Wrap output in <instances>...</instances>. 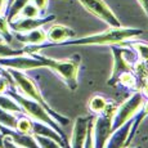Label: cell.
Here are the masks:
<instances>
[{"instance_id":"36","label":"cell","mask_w":148,"mask_h":148,"mask_svg":"<svg viewBox=\"0 0 148 148\" xmlns=\"http://www.w3.org/2000/svg\"><path fill=\"white\" fill-rule=\"evenodd\" d=\"M0 75H1V68H0Z\"/></svg>"},{"instance_id":"32","label":"cell","mask_w":148,"mask_h":148,"mask_svg":"<svg viewBox=\"0 0 148 148\" xmlns=\"http://www.w3.org/2000/svg\"><path fill=\"white\" fill-rule=\"evenodd\" d=\"M7 10V0H0V14H5Z\"/></svg>"},{"instance_id":"33","label":"cell","mask_w":148,"mask_h":148,"mask_svg":"<svg viewBox=\"0 0 148 148\" xmlns=\"http://www.w3.org/2000/svg\"><path fill=\"white\" fill-rule=\"evenodd\" d=\"M13 1H14V0H7V9H8V7H9V5L12 4Z\"/></svg>"},{"instance_id":"13","label":"cell","mask_w":148,"mask_h":148,"mask_svg":"<svg viewBox=\"0 0 148 148\" xmlns=\"http://www.w3.org/2000/svg\"><path fill=\"white\" fill-rule=\"evenodd\" d=\"M130 127H132V120L127 121L119 129L113 130L111 135L108 136L107 143L104 148H126L127 144V136L130 133Z\"/></svg>"},{"instance_id":"25","label":"cell","mask_w":148,"mask_h":148,"mask_svg":"<svg viewBox=\"0 0 148 148\" xmlns=\"http://www.w3.org/2000/svg\"><path fill=\"white\" fill-rule=\"evenodd\" d=\"M40 16V10L38 9L36 5H34L32 3H27L26 5L23 7V9L21 10L18 17H25V18H35V17Z\"/></svg>"},{"instance_id":"26","label":"cell","mask_w":148,"mask_h":148,"mask_svg":"<svg viewBox=\"0 0 148 148\" xmlns=\"http://www.w3.org/2000/svg\"><path fill=\"white\" fill-rule=\"evenodd\" d=\"M93 122H94V116H90L89 122H88V133L85 138V143L82 148H95L94 143V134H93Z\"/></svg>"},{"instance_id":"31","label":"cell","mask_w":148,"mask_h":148,"mask_svg":"<svg viewBox=\"0 0 148 148\" xmlns=\"http://www.w3.org/2000/svg\"><path fill=\"white\" fill-rule=\"evenodd\" d=\"M138 3L142 7V9L144 10V13L148 16V0H138Z\"/></svg>"},{"instance_id":"6","label":"cell","mask_w":148,"mask_h":148,"mask_svg":"<svg viewBox=\"0 0 148 148\" xmlns=\"http://www.w3.org/2000/svg\"><path fill=\"white\" fill-rule=\"evenodd\" d=\"M144 101H146L144 95L139 90H135L129 98L122 102L120 106L116 107L115 115H113V122H112V132L119 129L124 124H126L127 121L133 120L134 116L139 112V110L143 106Z\"/></svg>"},{"instance_id":"15","label":"cell","mask_w":148,"mask_h":148,"mask_svg":"<svg viewBox=\"0 0 148 148\" xmlns=\"http://www.w3.org/2000/svg\"><path fill=\"white\" fill-rule=\"evenodd\" d=\"M120 47L132 48V49L136 53V56H138V59H142V61H148V42L147 41H142V40H136V39H132V40L124 41Z\"/></svg>"},{"instance_id":"28","label":"cell","mask_w":148,"mask_h":148,"mask_svg":"<svg viewBox=\"0 0 148 148\" xmlns=\"http://www.w3.org/2000/svg\"><path fill=\"white\" fill-rule=\"evenodd\" d=\"M1 148H22L19 147L17 143L10 139V136L8 135H3V139H1Z\"/></svg>"},{"instance_id":"5","label":"cell","mask_w":148,"mask_h":148,"mask_svg":"<svg viewBox=\"0 0 148 148\" xmlns=\"http://www.w3.org/2000/svg\"><path fill=\"white\" fill-rule=\"evenodd\" d=\"M116 103L111 101L107 108L102 113L97 115L93 122V134H94L95 148H104L108 136L112 133L113 115L116 111Z\"/></svg>"},{"instance_id":"34","label":"cell","mask_w":148,"mask_h":148,"mask_svg":"<svg viewBox=\"0 0 148 148\" xmlns=\"http://www.w3.org/2000/svg\"><path fill=\"white\" fill-rule=\"evenodd\" d=\"M1 41H3V39H1V38H0V42H1Z\"/></svg>"},{"instance_id":"27","label":"cell","mask_w":148,"mask_h":148,"mask_svg":"<svg viewBox=\"0 0 148 148\" xmlns=\"http://www.w3.org/2000/svg\"><path fill=\"white\" fill-rule=\"evenodd\" d=\"M35 138L38 140V144L40 146V148H63L58 142L53 140L50 138H47V136L35 135Z\"/></svg>"},{"instance_id":"8","label":"cell","mask_w":148,"mask_h":148,"mask_svg":"<svg viewBox=\"0 0 148 148\" xmlns=\"http://www.w3.org/2000/svg\"><path fill=\"white\" fill-rule=\"evenodd\" d=\"M110 47H111L112 56H113V66H112V72H111V76L108 79L107 84L110 86H116L119 77H120L122 73L133 71V63L130 61H127L124 56L129 48L120 47V45H110Z\"/></svg>"},{"instance_id":"22","label":"cell","mask_w":148,"mask_h":148,"mask_svg":"<svg viewBox=\"0 0 148 148\" xmlns=\"http://www.w3.org/2000/svg\"><path fill=\"white\" fill-rule=\"evenodd\" d=\"M0 38L7 44H10L13 40V32L9 27V22L5 14H0Z\"/></svg>"},{"instance_id":"12","label":"cell","mask_w":148,"mask_h":148,"mask_svg":"<svg viewBox=\"0 0 148 148\" xmlns=\"http://www.w3.org/2000/svg\"><path fill=\"white\" fill-rule=\"evenodd\" d=\"M0 134L10 136V139H12L14 143H17L22 148H40L35 135H32V134H22V133L17 132V130L4 127L1 125H0Z\"/></svg>"},{"instance_id":"14","label":"cell","mask_w":148,"mask_h":148,"mask_svg":"<svg viewBox=\"0 0 148 148\" xmlns=\"http://www.w3.org/2000/svg\"><path fill=\"white\" fill-rule=\"evenodd\" d=\"M14 38L17 39V41L22 42L25 45H42L48 41L47 31L42 27L35 28V30L23 34L14 32Z\"/></svg>"},{"instance_id":"19","label":"cell","mask_w":148,"mask_h":148,"mask_svg":"<svg viewBox=\"0 0 148 148\" xmlns=\"http://www.w3.org/2000/svg\"><path fill=\"white\" fill-rule=\"evenodd\" d=\"M117 85H121V86L127 88V89H133L134 92L135 90H139L138 89V79H136V76L134 75L133 71L122 73L117 80Z\"/></svg>"},{"instance_id":"4","label":"cell","mask_w":148,"mask_h":148,"mask_svg":"<svg viewBox=\"0 0 148 148\" xmlns=\"http://www.w3.org/2000/svg\"><path fill=\"white\" fill-rule=\"evenodd\" d=\"M5 94H8L10 98H13L14 101L19 104V107L22 108V113H23V115L28 116V117L34 121L42 122V124H47V125H49V126H52L53 129L56 130L62 138H63V140L70 146V143L67 142L68 139H67L66 134H64V132L61 129V125H59L58 122H57L52 116L48 113V111L45 110L41 104H39L38 102L32 101V99H28V98H26V97L21 95L17 90H10L9 89Z\"/></svg>"},{"instance_id":"23","label":"cell","mask_w":148,"mask_h":148,"mask_svg":"<svg viewBox=\"0 0 148 148\" xmlns=\"http://www.w3.org/2000/svg\"><path fill=\"white\" fill-rule=\"evenodd\" d=\"M16 130L22 134H32V130H34V120H31L28 116L26 115H22L18 117L17 120V126Z\"/></svg>"},{"instance_id":"16","label":"cell","mask_w":148,"mask_h":148,"mask_svg":"<svg viewBox=\"0 0 148 148\" xmlns=\"http://www.w3.org/2000/svg\"><path fill=\"white\" fill-rule=\"evenodd\" d=\"M110 99L106 98L104 95L102 94H94L90 98L89 101V110L92 113H94V115H99V113H102L104 110L107 108L108 103H110Z\"/></svg>"},{"instance_id":"29","label":"cell","mask_w":148,"mask_h":148,"mask_svg":"<svg viewBox=\"0 0 148 148\" xmlns=\"http://www.w3.org/2000/svg\"><path fill=\"white\" fill-rule=\"evenodd\" d=\"M31 3L38 7V9L40 10V14H44L45 10H47V8H48L49 0H31Z\"/></svg>"},{"instance_id":"11","label":"cell","mask_w":148,"mask_h":148,"mask_svg":"<svg viewBox=\"0 0 148 148\" xmlns=\"http://www.w3.org/2000/svg\"><path fill=\"white\" fill-rule=\"evenodd\" d=\"M90 116H79L73 122L72 135L70 140V148H82L88 133V122Z\"/></svg>"},{"instance_id":"1","label":"cell","mask_w":148,"mask_h":148,"mask_svg":"<svg viewBox=\"0 0 148 148\" xmlns=\"http://www.w3.org/2000/svg\"><path fill=\"white\" fill-rule=\"evenodd\" d=\"M143 34L140 28H132V27H110L103 32L88 35L84 38L71 39L62 42V47H72V45H121L124 41L136 39Z\"/></svg>"},{"instance_id":"35","label":"cell","mask_w":148,"mask_h":148,"mask_svg":"<svg viewBox=\"0 0 148 148\" xmlns=\"http://www.w3.org/2000/svg\"><path fill=\"white\" fill-rule=\"evenodd\" d=\"M134 148H142V147H139V146H138V147H134Z\"/></svg>"},{"instance_id":"3","label":"cell","mask_w":148,"mask_h":148,"mask_svg":"<svg viewBox=\"0 0 148 148\" xmlns=\"http://www.w3.org/2000/svg\"><path fill=\"white\" fill-rule=\"evenodd\" d=\"M42 62L44 67L53 71L64 85L75 92L79 86V72L81 66V57L79 54H73L71 58L66 59H54L50 57L41 56L40 53H34Z\"/></svg>"},{"instance_id":"24","label":"cell","mask_w":148,"mask_h":148,"mask_svg":"<svg viewBox=\"0 0 148 148\" xmlns=\"http://www.w3.org/2000/svg\"><path fill=\"white\" fill-rule=\"evenodd\" d=\"M21 54H26L25 53V49H14V48H12L7 42H4V41L0 42V58L21 56Z\"/></svg>"},{"instance_id":"7","label":"cell","mask_w":148,"mask_h":148,"mask_svg":"<svg viewBox=\"0 0 148 148\" xmlns=\"http://www.w3.org/2000/svg\"><path fill=\"white\" fill-rule=\"evenodd\" d=\"M79 1L85 8V10L103 21L110 27H121L119 18L103 0H79Z\"/></svg>"},{"instance_id":"21","label":"cell","mask_w":148,"mask_h":148,"mask_svg":"<svg viewBox=\"0 0 148 148\" xmlns=\"http://www.w3.org/2000/svg\"><path fill=\"white\" fill-rule=\"evenodd\" d=\"M17 120H18L17 113L9 112V111H5V110H1V108H0V125H1V126L16 130Z\"/></svg>"},{"instance_id":"10","label":"cell","mask_w":148,"mask_h":148,"mask_svg":"<svg viewBox=\"0 0 148 148\" xmlns=\"http://www.w3.org/2000/svg\"><path fill=\"white\" fill-rule=\"evenodd\" d=\"M56 19V16H45V17H35V18H25V17H18L14 21L9 22V27L12 32H28L35 28L42 27L47 23H50Z\"/></svg>"},{"instance_id":"9","label":"cell","mask_w":148,"mask_h":148,"mask_svg":"<svg viewBox=\"0 0 148 148\" xmlns=\"http://www.w3.org/2000/svg\"><path fill=\"white\" fill-rule=\"evenodd\" d=\"M0 67H4L7 70H16L21 71V72H26L30 70L42 68L44 64L35 54H21V56L0 58Z\"/></svg>"},{"instance_id":"30","label":"cell","mask_w":148,"mask_h":148,"mask_svg":"<svg viewBox=\"0 0 148 148\" xmlns=\"http://www.w3.org/2000/svg\"><path fill=\"white\" fill-rule=\"evenodd\" d=\"M139 92H140L142 94L144 95V98H148V79L140 85V88H139Z\"/></svg>"},{"instance_id":"2","label":"cell","mask_w":148,"mask_h":148,"mask_svg":"<svg viewBox=\"0 0 148 148\" xmlns=\"http://www.w3.org/2000/svg\"><path fill=\"white\" fill-rule=\"evenodd\" d=\"M5 70H7V68H5ZM7 71L9 72V75L12 76L14 88H16V90L19 94L26 97L28 99H32V101L38 102L39 104H41V106L48 111V113H49L59 125L63 126V125L68 124V117L58 113L56 110H53L52 106H50L47 102V99L44 98V95L41 94V90L39 89L36 82L28 75H26V72H21V71H16V70H7Z\"/></svg>"},{"instance_id":"17","label":"cell","mask_w":148,"mask_h":148,"mask_svg":"<svg viewBox=\"0 0 148 148\" xmlns=\"http://www.w3.org/2000/svg\"><path fill=\"white\" fill-rule=\"evenodd\" d=\"M133 72L138 79V89H139L140 85L148 79V61L136 59L133 63Z\"/></svg>"},{"instance_id":"20","label":"cell","mask_w":148,"mask_h":148,"mask_svg":"<svg viewBox=\"0 0 148 148\" xmlns=\"http://www.w3.org/2000/svg\"><path fill=\"white\" fill-rule=\"evenodd\" d=\"M0 108L13 113H22V108L19 107V104L8 94H0Z\"/></svg>"},{"instance_id":"18","label":"cell","mask_w":148,"mask_h":148,"mask_svg":"<svg viewBox=\"0 0 148 148\" xmlns=\"http://www.w3.org/2000/svg\"><path fill=\"white\" fill-rule=\"evenodd\" d=\"M30 1L31 0H14L12 4L8 7V9L5 10V17H7L8 22H12L16 18H18L21 10L23 9L25 5H26L27 3H30Z\"/></svg>"},{"instance_id":"37","label":"cell","mask_w":148,"mask_h":148,"mask_svg":"<svg viewBox=\"0 0 148 148\" xmlns=\"http://www.w3.org/2000/svg\"><path fill=\"white\" fill-rule=\"evenodd\" d=\"M0 148H1V144H0Z\"/></svg>"}]
</instances>
